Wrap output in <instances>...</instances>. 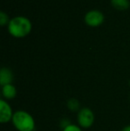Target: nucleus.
Wrapping results in <instances>:
<instances>
[{
    "instance_id": "1",
    "label": "nucleus",
    "mask_w": 130,
    "mask_h": 131,
    "mask_svg": "<svg viewBox=\"0 0 130 131\" xmlns=\"http://www.w3.org/2000/svg\"><path fill=\"white\" fill-rule=\"evenodd\" d=\"M30 21L24 16H17L10 20L8 23L9 33L14 38H24L31 31Z\"/></svg>"
},
{
    "instance_id": "2",
    "label": "nucleus",
    "mask_w": 130,
    "mask_h": 131,
    "mask_svg": "<svg viewBox=\"0 0 130 131\" xmlns=\"http://www.w3.org/2000/svg\"><path fill=\"white\" fill-rule=\"evenodd\" d=\"M12 123L18 131H34L36 128V122L33 116L23 110L14 112Z\"/></svg>"
},
{
    "instance_id": "3",
    "label": "nucleus",
    "mask_w": 130,
    "mask_h": 131,
    "mask_svg": "<svg viewBox=\"0 0 130 131\" xmlns=\"http://www.w3.org/2000/svg\"><path fill=\"white\" fill-rule=\"evenodd\" d=\"M77 121L80 128H89L94 122V114L88 107H83L78 112Z\"/></svg>"
},
{
    "instance_id": "4",
    "label": "nucleus",
    "mask_w": 130,
    "mask_h": 131,
    "mask_svg": "<svg viewBox=\"0 0 130 131\" xmlns=\"http://www.w3.org/2000/svg\"><path fill=\"white\" fill-rule=\"evenodd\" d=\"M104 21V15L102 12L98 10H92L87 13L85 15V23L88 26L97 27Z\"/></svg>"
},
{
    "instance_id": "5",
    "label": "nucleus",
    "mask_w": 130,
    "mask_h": 131,
    "mask_svg": "<svg viewBox=\"0 0 130 131\" xmlns=\"http://www.w3.org/2000/svg\"><path fill=\"white\" fill-rule=\"evenodd\" d=\"M13 110L10 104L4 99L0 100V122L2 124L7 123L8 121H12L14 116Z\"/></svg>"
},
{
    "instance_id": "6",
    "label": "nucleus",
    "mask_w": 130,
    "mask_h": 131,
    "mask_svg": "<svg viewBox=\"0 0 130 131\" xmlns=\"http://www.w3.org/2000/svg\"><path fill=\"white\" fill-rule=\"evenodd\" d=\"M14 81V74L9 68L3 67L0 70V84L1 86L12 84Z\"/></svg>"
},
{
    "instance_id": "7",
    "label": "nucleus",
    "mask_w": 130,
    "mask_h": 131,
    "mask_svg": "<svg viewBox=\"0 0 130 131\" xmlns=\"http://www.w3.org/2000/svg\"><path fill=\"white\" fill-rule=\"evenodd\" d=\"M1 92L3 97L5 99H6V100H11V99L15 98L16 95H17L16 88L13 84H8L5 85V86H3Z\"/></svg>"
},
{
    "instance_id": "8",
    "label": "nucleus",
    "mask_w": 130,
    "mask_h": 131,
    "mask_svg": "<svg viewBox=\"0 0 130 131\" xmlns=\"http://www.w3.org/2000/svg\"><path fill=\"white\" fill-rule=\"evenodd\" d=\"M111 3L114 8L120 11L127 10L129 7L128 0H111Z\"/></svg>"
},
{
    "instance_id": "9",
    "label": "nucleus",
    "mask_w": 130,
    "mask_h": 131,
    "mask_svg": "<svg viewBox=\"0 0 130 131\" xmlns=\"http://www.w3.org/2000/svg\"><path fill=\"white\" fill-rule=\"evenodd\" d=\"M67 107L69 111L71 112H78L81 108L80 107V104L78 102V99L76 98H70L68 100L67 102Z\"/></svg>"
},
{
    "instance_id": "10",
    "label": "nucleus",
    "mask_w": 130,
    "mask_h": 131,
    "mask_svg": "<svg viewBox=\"0 0 130 131\" xmlns=\"http://www.w3.org/2000/svg\"><path fill=\"white\" fill-rule=\"evenodd\" d=\"M9 21H10V20H9L8 15L3 11L0 12V24H1V26H5V24L9 23Z\"/></svg>"
},
{
    "instance_id": "11",
    "label": "nucleus",
    "mask_w": 130,
    "mask_h": 131,
    "mask_svg": "<svg viewBox=\"0 0 130 131\" xmlns=\"http://www.w3.org/2000/svg\"><path fill=\"white\" fill-rule=\"evenodd\" d=\"M63 131H82L80 127L78 125H75V124H70L68 127H66L65 128H63Z\"/></svg>"
},
{
    "instance_id": "12",
    "label": "nucleus",
    "mask_w": 130,
    "mask_h": 131,
    "mask_svg": "<svg viewBox=\"0 0 130 131\" xmlns=\"http://www.w3.org/2000/svg\"><path fill=\"white\" fill-rule=\"evenodd\" d=\"M121 131H130V125L125 126V127H124V128L121 129Z\"/></svg>"
},
{
    "instance_id": "13",
    "label": "nucleus",
    "mask_w": 130,
    "mask_h": 131,
    "mask_svg": "<svg viewBox=\"0 0 130 131\" xmlns=\"http://www.w3.org/2000/svg\"><path fill=\"white\" fill-rule=\"evenodd\" d=\"M129 85H130V80H129Z\"/></svg>"
}]
</instances>
